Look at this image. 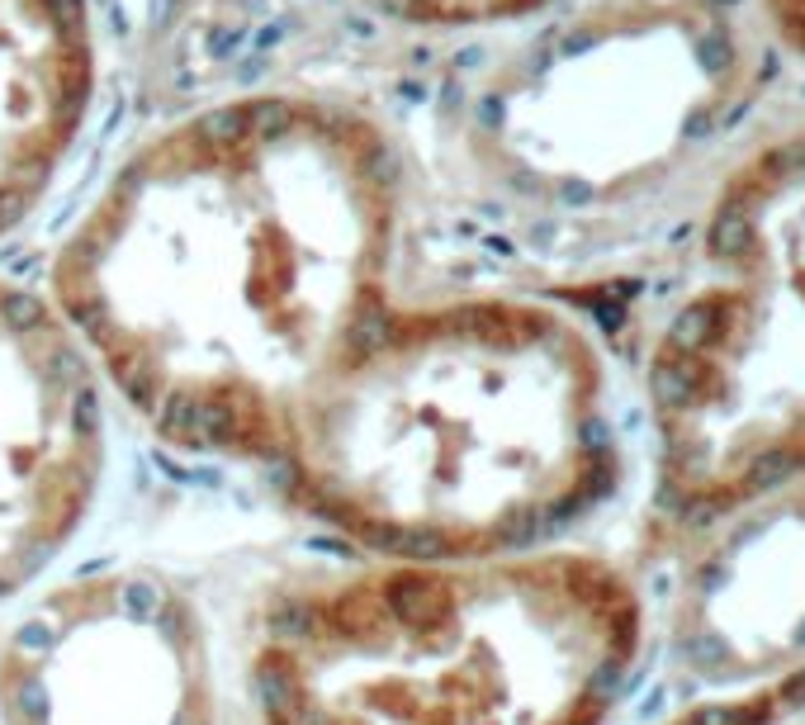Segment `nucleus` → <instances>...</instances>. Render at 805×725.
I'll list each match as a JSON object with an SVG mask.
<instances>
[{"mask_svg": "<svg viewBox=\"0 0 805 725\" xmlns=\"http://www.w3.org/2000/svg\"><path fill=\"white\" fill-rule=\"evenodd\" d=\"M408 171L365 109L299 91L195 109L114 166L48 299L147 432L275 465L394 299Z\"/></svg>", "mask_w": 805, "mask_h": 725, "instance_id": "1", "label": "nucleus"}, {"mask_svg": "<svg viewBox=\"0 0 805 725\" xmlns=\"http://www.w3.org/2000/svg\"><path fill=\"white\" fill-rule=\"evenodd\" d=\"M275 470L370 560L569 545L626 484L611 361L540 294L389 304L308 394Z\"/></svg>", "mask_w": 805, "mask_h": 725, "instance_id": "2", "label": "nucleus"}, {"mask_svg": "<svg viewBox=\"0 0 805 725\" xmlns=\"http://www.w3.org/2000/svg\"><path fill=\"white\" fill-rule=\"evenodd\" d=\"M649 650L640 574L569 541L294 579L247 678L261 725H611Z\"/></svg>", "mask_w": 805, "mask_h": 725, "instance_id": "3", "label": "nucleus"}, {"mask_svg": "<svg viewBox=\"0 0 805 725\" xmlns=\"http://www.w3.org/2000/svg\"><path fill=\"white\" fill-rule=\"evenodd\" d=\"M758 81V43L720 0H583L469 81L446 152L521 233H616L711 185Z\"/></svg>", "mask_w": 805, "mask_h": 725, "instance_id": "4", "label": "nucleus"}, {"mask_svg": "<svg viewBox=\"0 0 805 725\" xmlns=\"http://www.w3.org/2000/svg\"><path fill=\"white\" fill-rule=\"evenodd\" d=\"M649 545L805 479V114L734 143L644 332Z\"/></svg>", "mask_w": 805, "mask_h": 725, "instance_id": "5", "label": "nucleus"}, {"mask_svg": "<svg viewBox=\"0 0 805 725\" xmlns=\"http://www.w3.org/2000/svg\"><path fill=\"white\" fill-rule=\"evenodd\" d=\"M0 725H218V664L190 588L105 564L15 602Z\"/></svg>", "mask_w": 805, "mask_h": 725, "instance_id": "6", "label": "nucleus"}, {"mask_svg": "<svg viewBox=\"0 0 805 725\" xmlns=\"http://www.w3.org/2000/svg\"><path fill=\"white\" fill-rule=\"evenodd\" d=\"M109 470V389L43 290L0 280V607L48 579Z\"/></svg>", "mask_w": 805, "mask_h": 725, "instance_id": "7", "label": "nucleus"}, {"mask_svg": "<svg viewBox=\"0 0 805 725\" xmlns=\"http://www.w3.org/2000/svg\"><path fill=\"white\" fill-rule=\"evenodd\" d=\"M654 645L687 692L805 664V479L682 536Z\"/></svg>", "mask_w": 805, "mask_h": 725, "instance_id": "8", "label": "nucleus"}, {"mask_svg": "<svg viewBox=\"0 0 805 725\" xmlns=\"http://www.w3.org/2000/svg\"><path fill=\"white\" fill-rule=\"evenodd\" d=\"M95 95L86 0H0V237L53 190Z\"/></svg>", "mask_w": 805, "mask_h": 725, "instance_id": "9", "label": "nucleus"}, {"mask_svg": "<svg viewBox=\"0 0 805 725\" xmlns=\"http://www.w3.org/2000/svg\"><path fill=\"white\" fill-rule=\"evenodd\" d=\"M649 725H805V664L753 683L687 692Z\"/></svg>", "mask_w": 805, "mask_h": 725, "instance_id": "10", "label": "nucleus"}, {"mask_svg": "<svg viewBox=\"0 0 805 725\" xmlns=\"http://www.w3.org/2000/svg\"><path fill=\"white\" fill-rule=\"evenodd\" d=\"M375 15L408 24V29H498V24H526V19H550L559 10H573L583 0H360Z\"/></svg>", "mask_w": 805, "mask_h": 725, "instance_id": "11", "label": "nucleus"}, {"mask_svg": "<svg viewBox=\"0 0 805 725\" xmlns=\"http://www.w3.org/2000/svg\"><path fill=\"white\" fill-rule=\"evenodd\" d=\"M758 19L787 53L805 57V0H753Z\"/></svg>", "mask_w": 805, "mask_h": 725, "instance_id": "12", "label": "nucleus"}]
</instances>
